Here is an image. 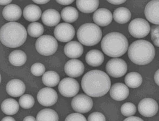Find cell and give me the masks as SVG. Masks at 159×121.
I'll return each mask as SVG.
<instances>
[{"label":"cell","mask_w":159,"mask_h":121,"mask_svg":"<svg viewBox=\"0 0 159 121\" xmlns=\"http://www.w3.org/2000/svg\"><path fill=\"white\" fill-rule=\"evenodd\" d=\"M12 1L10 0V1H3V0H0V5L1 6H6V5H9L10 3H11Z\"/></svg>","instance_id":"45"},{"label":"cell","mask_w":159,"mask_h":121,"mask_svg":"<svg viewBox=\"0 0 159 121\" xmlns=\"http://www.w3.org/2000/svg\"><path fill=\"white\" fill-rule=\"evenodd\" d=\"M79 90V83L72 78H64L58 85L60 94L65 97H72L76 96Z\"/></svg>","instance_id":"9"},{"label":"cell","mask_w":159,"mask_h":121,"mask_svg":"<svg viewBox=\"0 0 159 121\" xmlns=\"http://www.w3.org/2000/svg\"><path fill=\"white\" fill-rule=\"evenodd\" d=\"M159 109V106L155 100L147 98L142 100L138 105V110L140 114L147 118L155 115Z\"/></svg>","instance_id":"13"},{"label":"cell","mask_w":159,"mask_h":121,"mask_svg":"<svg viewBox=\"0 0 159 121\" xmlns=\"http://www.w3.org/2000/svg\"><path fill=\"white\" fill-rule=\"evenodd\" d=\"M73 110L80 113H87L93 107V101L89 96L81 94L75 96L71 102Z\"/></svg>","instance_id":"10"},{"label":"cell","mask_w":159,"mask_h":121,"mask_svg":"<svg viewBox=\"0 0 159 121\" xmlns=\"http://www.w3.org/2000/svg\"><path fill=\"white\" fill-rule=\"evenodd\" d=\"M1 76L0 74V83H1Z\"/></svg>","instance_id":"47"},{"label":"cell","mask_w":159,"mask_h":121,"mask_svg":"<svg viewBox=\"0 0 159 121\" xmlns=\"http://www.w3.org/2000/svg\"><path fill=\"white\" fill-rule=\"evenodd\" d=\"M150 24L147 20L142 18L135 19L129 24V30L132 36L136 38H142L150 33Z\"/></svg>","instance_id":"7"},{"label":"cell","mask_w":159,"mask_h":121,"mask_svg":"<svg viewBox=\"0 0 159 121\" xmlns=\"http://www.w3.org/2000/svg\"><path fill=\"white\" fill-rule=\"evenodd\" d=\"M1 121H16V120L15 119H13L12 117L7 116V117H4Z\"/></svg>","instance_id":"46"},{"label":"cell","mask_w":159,"mask_h":121,"mask_svg":"<svg viewBox=\"0 0 159 121\" xmlns=\"http://www.w3.org/2000/svg\"><path fill=\"white\" fill-rule=\"evenodd\" d=\"M151 30V40L153 42L154 44L159 47V26H153Z\"/></svg>","instance_id":"36"},{"label":"cell","mask_w":159,"mask_h":121,"mask_svg":"<svg viewBox=\"0 0 159 121\" xmlns=\"http://www.w3.org/2000/svg\"><path fill=\"white\" fill-rule=\"evenodd\" d=\"M42 21L43 24L49 27L57 25L61 20V15L55 9L46 10L42 15Z\"/></svg>","instance_id":"21"},{"label":"cell","mask_w":159,"mask_h":121,"mask_svg":"<svg viewBox=\"0 0 159 121\" xmlns=\"http://www.w3.org/2000/svg\"><path fill=\"white\" fill-rule=\"evenodd\" d=\"M58 48V43L54 37L50 35H43L36 42V49L40 54L50 56L56 52Z\"/></svg>","instance_id":"6"},{"label":"cell","mask_w":159,"mask_h":121,"mask_svg":"<svg viewBox=\"0 0 159 121\" xmlns=\"http://www.w3.org/2000/svg\"><path fill=\"white\" fill-rule=\"evenodd\" d=\"M49 1L47 0V1H43V0H38V1H36V0H34L33 2L36 3L38 4H46L48 2H49Z\"/></svg>","instance_id":"44"},{"label":"cell","mask_w":159,"mask_h":121,"mask_svg":"<svg viewBox=\"0 0 159 121\" xmlns=\"http://www.w3.org/2000/svg\"><path fill=\"white\" fill-rule=\"evenodd\" d=\"M6 91L10 96L18 97L23 95L25 92V86L24 82L19 79H12L7 85Z\"/></svg>","instance_id":"18"},{"label":"cell","mask_w":159,"mask_h":121,"mask_svg":"<svg viewBox=\"0 0 159 121\" xmlns=\"http://www.w3.org/2000/svg\"><path fill=\"white\" fill-rule=\"evenodd\" d=\"M112 16L115 21L118 24H124L130 20L131 13L126 7H120L115 10Z\"/></svg>","instance_id":"26"},{"label":"cell","mask_w":159,"mask_h":121,"mask_svg":"<svg viewBox=\"0 0 159 121\" xmlns=\"http://www.w3.org/2000/svg\"><path fill=\"white\" fill-rule=\"evenodd\" d=\"M106 118L103 114L100 112H94L90 114L88 121H106Z\"/></svg>","instance_id":"38"},{"label":"cell","mask_w":159,"mask_h":121,"mask_svg":"<svg viewBox=\"0 0 159 121\" xmlns=\"http://www.w3.org/2000/svg\"><path fill=\"white\" fill-rule=\"evenodd\" d=\"M112 13L109 10L101 8L96 10L93 15V20L97 25L105 27L112 22Z\"/></svg>","instance_id":"16"},{"label":"cell","mask_w":159,"mask_h":121,"mask_svg":"<svg viewBox=\"0 0 159 121\" xmlns=\"http://www.w3.org/2000/svg\"><path fill=\"white\" fill-rule=\"evenodd\" d=\"M109 91L111 97L117 101H122L126 99L129 93V88L123 83H115Z\"/></svg>","instance_id":"17"},{"label":"cell","mask_w":159,"mask_h":121,"mask_svg":"<svg viewBox=\"0 0 159 121\" xmlns=\"http://www.w3.org/2000/svg\"><path fill=\"white\" fill-rule=\"evenodd\" d=\"M2 14L6 20L9 21L13 22L17 21L21 18L22 11L18 6L11 4L4 7Z\"/></svg>","instance_id":"20"},{"label":"cell","mask_w":159,"mask_h":121,"mask_svg":"<svg viewBox=\"0 0 159 121\" xmlns=\"http://www.w3.org/2000/svg\"><path fill=\"white\" fill-rule=\"evenodd\" d=\"M82 88L88 96L100 97L107 94L110 89L111 80L108 75L99 70L90 71L83 76Z\"/></svg>","instance_id":"1"},{"label":"cell","mask_w":159,"mask_h":121,"mask_svg":"<svg viewBox=\"0 0 159 121\" xmlns=\"http://www.w3.org/2000/svg\"><path fill=\"white\" fill-rule=\"evenodd\" d=\"M124 121H144L143 119L138 116H130L124 119Z\"/></svg>","instance_id":"40"},{"label":"cell","mask_w":159,"mask_h":121,"mask_svg":"<svg viewBox=\"0 0 159 121\" xmlns=\"http://www.w3.org/2000/svg\"><path fill=\"white\" fill-rule=\"evenodd\" d=\"M101 46L105 54L111 58H119L126 53L129 48V42L121 33L112 32L103 37Z\"/></svg>","instance_id":"4"},{"label":"cell","mask_w":159,"mask_h":121,"mask_svg":"<svg viewBox=\"0 0 159 121\" xmlns=\"http://www.w3.org/2000/svg\"><path fill=\"white\" fill-rule=\"evenodd\" d=\"M108 2H109L110 3L112 4H115V5H119V4H121L124 3L126 2L125 0H121V1H119V0H108Z\"/></svg>","instance_id":"41"},{"label":"cell","mask_w":159,"mask_h":121,"mask_svg":"<svg viewBox=\"0 0 159 121\" xmlns=\"http://www.w3.org/2000/svg\"><path fill=\"white\" fill-rule=\"evenodd\" d=\"M107 73L113 78H120L127 71V64L121 58H114L109 60L106 66Z\"/></svg>","instance_id":"8"},{"label":"cell","mask_w":159,"mask_h":121,"mask_svg":"<svg viewBox=\"0 0 159 121\" xmlns=\"http://www.w3.org/2000/svg\"><path fill=\"white\" fill-rule=\"evenodd\" d=\"M76 2L78 9L85 13H91L96 11L99 4L98 0H78Z\"/></svg>","instance_id":"24"},{"label":"cell","mask_w":159,"mask_h":121,"mask_svg":"<svg viewBox=\"0 0 159 121\" xmlns=\"http://www.w3.org/2000/svg\"><path fill=\"white\" fill-rule=\"evenodd\" d=\"M20 106L24 109H31L34 104V98L28 94L21 96L19 100Z\"/></svg>","instance_id":"33"},{"label":"cell","mask_w":159,"mask_h":121,"mask_svg":"<svg viewBox=\"0 0 159 121\" xmlns=\"http://www.w3.org/2000/svg\"><path fill=\"white\" fill-rule=\"evenodd\" d=\"M102 36L101 29L93 23L83 24L77 31V38L80 43L86 46L96 45L101 40Z\"/></svg>","instance_id":"5"},{"label":"cell","mask_w":159,"mask_h":121,"mask_svg":"<svg viewBox=\"0 0 159 121\" xmlns=\"http://www.w3.org/2000/svg\"><path fill=\"white\" fill-rule=\"evenodd\" d=\"M64 71L67 76L72 78H78L83 74L84 65L81 61L76 59L69 60L65 64Z\"/></svg>","instance_id":"14"},{"label":"cell","mask_w":159,"mask_h":121,"mask_svg":"<svg viewBox=\"0 0 159 121\" xmlns=\"http://www.w3.org/2000/svg\"><path fill=\"white\" fill-rule=\"evenodd\" d=\"M143 82L141 74L135 72H132L127 74L125 78V82L127 87L130 88H136L139 87Z\"/></svg>","instance_id":"29"},{"label":"cell","mask_w":159,"mask_h":121,"mask_svg":"<svg viewBox=\"0 0 159 121\" xmlns=\"http://www.w3.org/2000/svg\"><path fill=\"white\" fill-rule=\"evenodd\" d=\"M121 114L127 117L134 115L136 112V107L134 104L132 103H126L124 104L121 107Z\"/></svg>","instance_id":"34"},{"label":"cell","mask_w":159,"mask_h":121,"mask_svg":"<svg viewBox=\"0 0 159 121\" xmlns=\"http://www.w3.org/2000/svg\"><path fill=\"white\" fill-rule=\"evenodd\" d=\"M27 31L29 36L37 38L42 36L44 31V28L42 24L34 22L28 26Z\"/></svg>","instance_id":"32"},{"label":"cell","mask_w":159,"mask_h":121,"mask_svg":"<svg viewBox=\"0 0 159 121\" xmlns=\"http://www.w3.org/2000/svg\"><path fill=\"white\" fill-rule=\"evenodd\" d=\"M23 16L25 20L34 22L40 18L42 16V10L38 6L30 4L25 7Z\"/></svg>","instance_id":"22"},{"label":"cell","mask_w":159,"mask_h":121,"mask_svg":"<svg viewBox=\"0 0 159 121\" xmlns=\"http://www.w3.org/2000/svg\"><path fill=\"white\" fill-rule=\"evenodd\" d=\"M1 109L4 114L7 115H13L18 112L19 105L16 100L8 98L2 102Z\"/></svg>","instance_id":"25"},{"label":"cell","mask_w":159,"mask_h":121,"mask_svg":"<svg viewBox=\"0 0 159 121\" xmlns=\"http://www.w3.org/2000/svg\"><path fill=\"white\" fill-rule=\"evenodd\" d=\"M45 67L43 64L40 63H36L34 64L31 67V72L34 76H41L45 73Z\"/></svg>","instance_id":"35"},{"label":"cell","mask_w":159,"mask_h":121,"mask_svg":"<svg viewBox=\"0 0 159 121\" xmlns=\"http://www.w3.org/2000/svg\"><path fill=\"white\" fill-rule=\"evenodd\" d=\"M37 98L40 105L49 107L56 104L58 100V95L54 89L43 88L38 92Z\"/></svg>","instance_id":"12"},{"label":"cell","mask_w":159,"mask_h":121,"mask_svg":"<svg viewBox=\"0 0 159 121\" xmlns=\"http://www.w3.org/2000/svg\"><path fill=\"white\" fill-rule=\"evenodd\" d=\"M9 60L13 65L20 67L24 65L27 61V55L23 51L16 50L10 53Z\"/></svg>","instance_id":"27"},{"label":"cell","mask_w":159,"mask_h":121,"mask_svg":"<svg viewBox=\"0 0 159 121\" xmlns=\"http://www.w3.org/2000/svg\"><path fill=\"white\" fill-rule=\"evenodd\" d=\"M54 36L56 40L63 43L70 41L74 38L75 31L72 25L68 23L58 24L54 29Z\"/></svg>","instance_id":"11"},{"label":"cell","mask_w":159,"mask_h":121,"mask_svg":"<svg viewBox=\"0 0 159 121\" xmlns=\"http://www.w3.org/2000/svg\"><path fill=\"white\" fill-rule=\"evenodd\" d=\"M56 2H58V3L61 4V5L67 6V5L72 3L73 2H74V1L73 0H70V1H69V0H66V1H65V0H60V1H58V0H57V1H56Z\"/></svg>","instance_id":"39"},{"label":"cell","mask_w":159,"mask_h":121,"mask_svg":"<svg viewBox=\"0 0 159 121\" xmlns=\"http://www.w3.org/2000/svg\"><path fill=\"white\" fill-rule=\"evenodd\" d=\"M58 114L52 109H43L37 115V121H58Z\"/></svg>","instance_id":"30"},{"label":"cell","mask_w":159,"mask_h":121,"mask_svg":"<svg viewBox=\"0 0 159 121\" xmlns=\"http://www.w3.org/2000/svg\"><path fill=\"white\" fill-rule=\"evenodd\" d=\"M65 121H87L86 118L80 113H72L67 116Z\"/></svg>","instance_id":"37"},{"label":"cell","mask_w":159,"mask_h":121,"mask_svg":"<svg viewBox=\"0 0 159 121\" xmlns=\"http://www.w3.org/2000/svg\"><path fill=\"white\" fill-rule=\"evenodd\" d=\"M27 37L25 28L18 22H8L0 29V41L7 47H20L25 43Z\"/></svg>","instance_id":"2"},{"label":"cell","mask_w":159,"mask_h":121,"mask_svg":"<svg viewBox=\"0 0 159 121\" xmlns=\"http://www.w3.org/2000/svg\"><path fill=\"white\" fill-rule=\"evenodd\" d=\"M145 15L147 20H148L151 23L159 26V0L151 1L147 4L145 9Z\"/></svg>","instance_id":"15"},{"label":"cell","mask_w":159,"mask_h":121,"mask_svg":"<svg viewBox=\"0 0 159 121\" xmlns=\"http://www.w3.org/2000/svg\"><path fill=\"white\" fill-rule=\"evenodd\" d=\"M61 16L64 21L67 23H72L76 21L79 18V12L75 7H67L62 10Z\"/></svg>","instance_id":"31"},{"label":"cell","mask_w":159,"mask_h":121,"mask_svg":"<svg viewBox=\"0 0 159 121\" xmlns=\"http://www.w3.org/2000/svg\"><path fill=\"white\" fill-rule=\"evenodd\" d=\"M156 51L152 44L146 40H138L133 42L128 49L130 61L137 65H147L153 60Z\"/></svg>","instance_id":"3"},{"label":"cell","mask_w":159,"mask_h":121,"mask_svg":"<svg viewBox=\"0 0 159 121\" xmlns=\"http://www.w3.org/2000/svg\"><path fill=\"white\" fill-rule=\"evenodd\" d=\"M159 70H157L156 71L155 75H154V80H155V81H156V83L157 84V86H159Z\"/></svg>","instance_id":"43"},{"label":"cell","mask_w":159,"mask_h":121,"mask_svg":"<svg viewBox=\"0 0 159 121\" xmlns=\"http://www.w3.org/2000/svg\"><path fill=\"white\" fill-rule=\"evenodd\" d=\"M42 81L43 84L47 87H55L60 82V77L56 72L49 71L43 74Z\"/></svg>","instance_id":"28"},{"label":"cell","mask_w":159,"mask_h":121,"mask_svg":"<svg viewBox=\"0 0 159 121\" xmlns=\"http://www.w3.org/2000/svg\"><path fill=\"white\" fill-rule=\"evenodd\" d=\"M23 121H37L36 119L32 116H26L24 119Z\"/></svg>","instance_id":"42"},{"label":"cell","mask_w":159,"mask_h":121,"mask_svg":"<svg viewBox=\"0 0 159 121\" xmlns=\"http://www.w3.org/2000/svg\"><path fill=\"white\" fill-rule=\"evenodd\" d=\"M83 46L76 41L69 42L65 45L64 49L66 56L70 58H80L83 54Z\"/></svg>","instance_id":"19"},{"label":"cell","mask_w":159,"mask_h":121,"mask_svg":"<svg viewBox=\"0 0 159 121\" xmlns=\"http://www.w3.org/2000/svg\"><path fill=\"white\" fill-rule=\"evenodd\" d=\"M104 56L101 51L92 49L87 53L85 61L88 64L92 67H99L103 63Z\"/></svg>","instance_id":"23"}]
</instances>
